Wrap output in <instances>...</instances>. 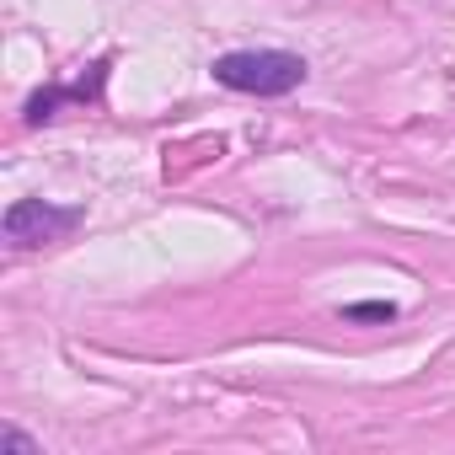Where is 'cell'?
Masks as SVG:
<instances>
[{"instance_id": "6da1fadb", "label": "cell", "mask_w": 455, "mask_h": 455, "mask_svg": "<svg viewBox=\"0 0 455 455\" xmlns=\"http://www.w3.org/2000/svg\"><path fill=\"white\" fill-rule=\"evenodd\" d=\"M214 81L247 92V97H284L306 81V60L300 54H279V49H247V54H220L214 60Z\"/></svg>"}, {"instance_id": "7a4b0ae2", "label": "cell", "mask_w": 455, "mask_h": 455, "mask_svg": "<svg viewBox=\"0 0 455 455\" xmlns=\"http://www.w3.org/2000/svg\"><path fill=\"white\" fill-rule=\"evenodd\" d=\"M76 225H81V209H60V204H44V198H22V204L6 209V242L17 252L54 247V242H65L76 231Z\"/></svg>"}, {"instance_id": "3957f363", "label": "cell", "mask_w": 455, "mask_h": 455, "mask_svg": "<svg viewBox=\"0 0 455 455\" xmlns=\"http://www.w3.org/2000/svg\"><path fill=\"white\" fill-rule=\"evenodd\" d=\"M102 70L108 65H92V76H81L76 86H49V92H38L33 102H28V124H49V118H60V108L65 102H86V97H97V86H102Z\"/></svg>"}, {"instance_id": "277c9868", "label": "cell", "mask_w": 455, "mask_h": 455, "mask_svg": "<svg viewBox=\"0 0 455 455\" xmlns=\"http://www.w3.org/2000/svg\"><path fill=\"white\" fill-rule=\"evenodd\" d=\"M343 316H348V322H391L396 306H391V300H354V306H343Z\"/></svg>"}, {"instance_id": "5b68a950", "label": "cell", "mask_w": 455, "mask_h": 455, "mask_svg": "<svg viewBox=\"0 0 455 455\" xmlns=\"http://www.w3.org/2000/svg\"><path fill=\"white\" fill-rule=\"evenodd\" d=\"M0 450H6V455H44L28 434H17V428H0Z\"/></svg>"}]
</instances>
